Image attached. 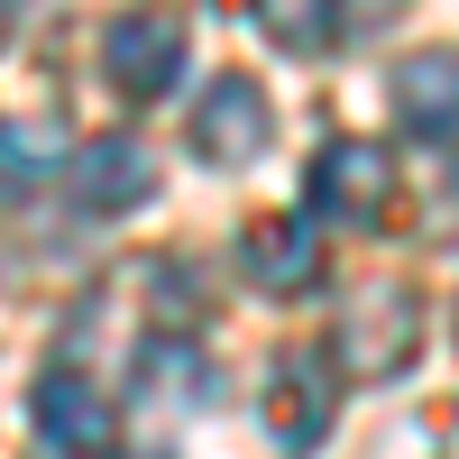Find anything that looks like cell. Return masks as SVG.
I'll use <instances>...</instances> for the list:
<instances>
[{"mask_svg":"<svg viewBox=\"0 0 459 459\" xmlns=\"http://www.w3.org/2000/svg\"><path fill=\"white\" fill-rule=\"evenodd\" d=\"M340 368H350V377H404L413 368V340H423V303H413L404 285H368L359 303H350V313H340Z\"/></svg>","mask_w":459,"mask_h":459,"instance_id":"6da1fadb","label":"cell"},{"mask_svg":"<svg viewBox=\"0 0 459 459\" xmlns=\"http://www.w3.org/2000/svg\"><path fill=\"white\" fill-rule=\"evenodd\" d=\"M101 74H110V92H120V101H157V92H175V74H184V28H175L166 10L110 19V28H101Z\"/></svg>","mask_w":459,"mask_h":459,"instance_id":"7a4b0ae2","label":"cell"},{"mask_svg":"<svg viewBox=\"0 0 459 459\" xmlns=\"http://www.w3.org/2000/svg\"><path fill=\"white\" fill-rule=\"evenodd\" d=\"M266 138H276V120H266V92L248 83V74H221V83L194 101V157L203 166H257Z\"/></svg>","mask_w":459,"mask_h":459,"instance_id":"3957f363","label":"cell"},{"mask_svg":"<svg viewBox=\"0 0 459 459\" xmlns=\"http://www.w3.org/2000/svg\"><path fill=\"white\" fill-rule=\"evenodd\" d=\"M28 413H37V441L47 450H65V459H101L110 450V404H101V386L92 377H74V368H47L28 386Z\"/></svg>","mask_w":459,"mask_h":459,"instance_id":"277c9868","label":"cell"},{"mask_svg":"<svg viewBox=\"0 0 459 459\" xmlns=\"http://www.w3.org/2000/svg\"><path fill=\"white\" fill-rule=\"evenodd\" d=\"M386 194H395V157L377 138H331L313 157V203L331 221H386Z\"/></svg>","mask_w":459,"mask_h":459,"instance_id":"5b68a950","label":"cell"},{"mask_svg":"<svg viewBox=\"0 0 459 459\" xmlns=\"http://www.w3.org/2000/svg\"><path fill=\"white\" fill-rule=\"evenodd\" d=\"M65 194L83 203V212H138L147 194H157V157H147L138 138H92V147H74L65 157Z\"/></svg>","mask_w":459,"mask_h":459,"instance_id":"8992f818","label":"cell"},{"mask_svg":"<svg viewBox=\"0 0 459 459\" xmlns=\"http://www.w3.org/2000/svg\"><path fill=\"white\" fill-rule=\"evenodd\" d=\"M239 266H248V285L257 294H313L322 285V239H313V221H257L248 239H239Z\"/></svg>","mask_w":459,"mask_h":459,"instance_id":"52a82bcc","label":"cell"},{"mask_svg":"<svg viewBox=\"0 0 459 459\" xmlns=\"http://www.w3.org/2000/svg\"><path fill=\"white\" fill-rule=\"evenodd\" d=\"M395 120L413 138H459V47H423L395 65Z\"/></svg>","mask_w":459,"mask_h":459,"instance_id":"ba28073f","label":"cell"},{"mask_svg":"<svg viewBox=\"0 0 459 459\" xmlns=\"http://www.w3.org/2000/svg\"><path fill=\"white\" fill-rule=\"evenodd\" d=\"M266 432L285 450H322V432H331V368L322 359H276V377H266Z\"/></svg>","mask_w":459,"mask_h":459,"instance_id":"9c48e42d","label":"cell"},{"mask_svg":"<svg viewBox=\"0 0 459 459\" xmlns=\"http://www.w3.org/2000/svg\"><path fill=\"white\" fill-rule=\"evenodd\" d=\"M203 395H212V368L194 340H147L138 350V404L147 413H194Z\"/></svg>","mask_w":459,"mask_h":459,"instance_id":"30bf717a","label":"cell"},{"mask_svg":"<svg viewBox=\"0 0 459 459\" xmlns=\"http://www.w3.org/2000/svg\"><path fill=\"white\" fill-rule=\"evenodd\" d=\"M47 166H65V138H56L47 120H0V203L37 194Z\"/></svg>","mask_w":459,"mask_h":459,"instance_id":"8fae6325","label":"cell"},{"mask_svg":"<svg viewBox=\"0 0 459 459\" xmlns=\"http://www.w3.org/2000/svg\"><path fill=\"white\" fill-rule=\"evenodd\" d=\"M257 19L285 37V47H322L331 19H322V0H257Z\"/></svg>","mask_w":459,"mask_h":459,"instance_id":"7c38bea8","label":"cell"},{"mask_svg":"<svg viewBox=\"0 0 459 459\" xmlns=\"http://www.w3.org/2000/svg\"><path fill=\"white\" fill-rule=\"evenodd\" d=\"M432 230H441V239H459V166L441 175V194H432Z\"/></svg>","mask_w":459,"mask_h":459,"instance_id":"4fadbf2b","label":"cell"},{"mask_svg":"<svg viewBox=\"0 0 459 459\" xmlns=\"http://www.w3.org/2000/svg\"><path fill=\"white\" fill-rule=\"evenodd\" d=\"M0 28H10V0H0Z\"/></svg>","mask_w":459,"mask_h":459,"instance_id":"5bb4252c","label":"cell"}]
</instances>
